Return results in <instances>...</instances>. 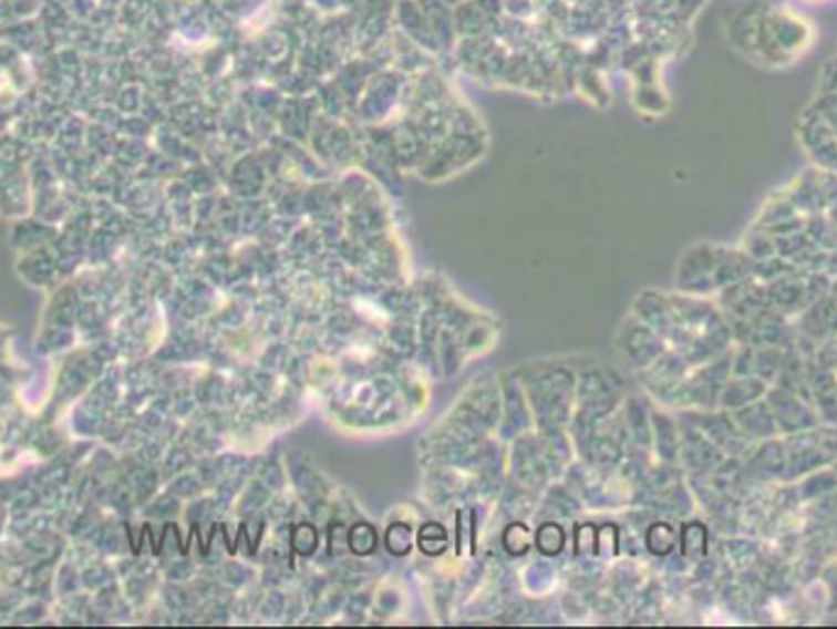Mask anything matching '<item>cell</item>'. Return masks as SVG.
<instances>
[{"instance_id":"1","label":"cell","mask_w":837,"mask_h":629,"mask_svg":"<svg viewBox=\"0 0 837 629\" xmlns=\"http://www.w3.org/2000/svg\"><path fill=\"white\" fill-rule=\"evenodd\" d=\"M766 402H769L772 406L778 434L790 436V434H798V431L818 426L816 412H813L806 402H800L790 390L774 388L769 390V394H766Z\"/></svg>"},{"instance_id":"3","label":"cell","mask_w":837,"mask_h":629,"mask_svg":"<svg viewBox=\"0 0 837 629\" xmlns=\"http://www.w3.org/2000/svg\"><path fill=\"white\" fill-rule=\"evenodd\" d=\"M769 392V382L757 375H737L720 390V406L725 410H740V406L762 400Z\"/></svg>"},{"instance_id":"2","label":"cell","mask_w":837,"mask_h":629,"mask_svg":"<svg viewBox=\"0 0 837 629\" xmlns=\"http://www.w3.org/2000/svg\"><path fill=\"white\" fill-rule=\"evenodd\" d=\"M732 422L737 424L740 434L747 441H769L778 434L772 406L764 398L744 404L740 410H732Z\"/></svg>"}]
</instances>
